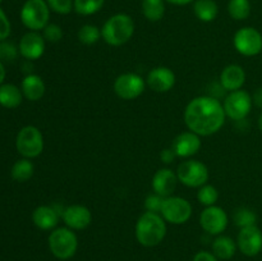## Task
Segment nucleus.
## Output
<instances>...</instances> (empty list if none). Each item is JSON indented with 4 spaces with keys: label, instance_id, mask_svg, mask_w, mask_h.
<instances>
[{
    "label": "nucleus",
    "instance_id": "37998d69",
    "mask_svg": "<svg viewBox=\"0 0 262 261\" xmlns=\"http://www.w3.org/2000/svg\"><path fill=\"white\" fill-rule=\"evenodd\" d=\"M2 2H3V0H0V4H2Z\"/></svg>",
    "mask_w": 262,
    "mask_h": 261
},
{
    "label": "nucleus",
    "instance_id": "aec40b11",
    "mask_svg": "<svg viewBox=\"0 0 262 261\" xmlns=\"http://www.w3.org/2000/svg\"><path fill=\"white\" fill-rule=\"evenodd\" d=\"M60 217L61 211H59L55 206H48V205L36 207L32 212L33 224L42 230L54 229L58 225Z\"/></svg>",
    "mask_w": 262,
    "mask_h": 261
},
{
    "label": "nucleus",
    "instance_id": "4be33fe9",
    "mask_svg": "<svg viewBox=\"0 0 262 261\" xmlns=\"http://www.w3.org/2000/svg\"><path fill=\"white\" fill-rule=\"evenodd\" d=\"M23 100L22 90L14 84H0V105L7 109H14L19 106Z\"/></svg>",
    "mask_w": 262,
    "mask_h": 261
},
{
    "label": "nucleus",
    "instance_id": "4c0bfd02",
    "mask_svg": "<svg viewBox=\"0 0 262 261\" xmlns=\"http://www.w3.org/2000/svg\"><path fill=\"white\" fill-rule=\"evenodd\" d=\"M160 158H161V160H163L165 164H170L171 161L174 160V158H177V156H176V154H174V151L171 150V147H170V148H165V150L161 151Z\"/></svg>",
    "mask_w": 262,
    "mask_h": 261
},
{
    "label": "nucleus",
    "instance_id": "5701e85b",
    "mask_svg": "<svg viewBox=\"0 0 262 261\" xmlns=\"http://www.w3.org/2000/svg\"><path fill=\"white\" fill-rule=\"evenodd\" d=\"M237 245L228 235H217L212 242V253L220 260H229L234 256Z\"/></svg>",
    "mask_w": 262,
    "mask_h": 261
},
{
    "label": "nucleus",
    "instance_id": "2f4dec72",
    "mask_svg": "<svg viewBox=\"0 0 262 261\" xmlns=\"http://www.w3.org/2000/svg\"><path fill=\"white\" fill-rule=\"evenodd\" d=\"M49 8L58 14H69L74 9V0H46Z\"/></svg>",
    "mask_w": 262,
    "mask_h": 261
},
{
    "label": "nucleus",
    "instance_id": "f3484780",
    "mask_svg": "<svg viewBox=\"0 0 262 261\" xmlns=\"http://www.w3.org/2000/svg\"><path fill=\"white\" fill-rule=\"evenodd\" d=\"M146 84L155 92H168L176 84V74L168 67H156L148 72Z\"/></svg>",
    "mask_w": 262,
    "mask_h": 261
},
{
    "label": "nucleus",
    "instance_id": "412c9836",
    "mask_svg": "<svg viewBox=\"0 0 262 261\" xmlns=\"http://www.w3.org/2000/svg\"><path fill=\"white\" fill-rule=\"evenodd\" d=\"M20 90H22L23 96L27 100H30V101H38L45 95V82L37 74H27L23 78Z\"/></svg>",
    "mask_w": 262,
    "mask_h": 261
},
{
    "label": "nucleus",
    "instance_id": "20e7f679",
    "mask_svg": "<svg viewBox=\"0 0 262 261\" xmlns=\"http://www.w3.org/2000/svg\"><path fill=\"white\" fill-rule=\"evenodd\" d=\"M49 248L56 258L68 260L76 255L78 238L71 228H56L49 235Z\"/></svg>",
    "mask_w": 262,
    "mask_h": 261
},
{
    "label": "nucleus",
    "instance_id": "f704fd0d",
    "mask_svg": "<svg viewBox=\"0 0 262 261\" xmlns=\"http://www.w3.org/2000/svg\"><path fill=\"white\" fill-rule=\"evenodd\" d=\"M18 50L13 44L2 42L0 44V61H13L17 58Z\"/></svg>",
    "mask_w": 262,
    "mask_h": 261
},
{
    "label": "nucleus",
    "instance_id": "a211bd4d",
    "mask_svg": "<svg viewBox=\"0 0 262 261\" xmlns=\"http://www.w3.org/2000/svg\"><path fill=\"white\" fill-rule=\"evenodd\" d=\"M178 182L179 181L176 171H173L169 168H163L159 169V170L154 174L151 186H152V189L155 193L160 194V196L163 197H169L173 196Z\"/></svg>",
    "mask_w": 262,
    "mask_h": 261
},
{
    "label": "nucleus",
    "instance_id": "79ce46f5",
    "mask_svg": "<svg viewBox=\"0 0 262 261\" xmlns=\"http://www.w3.org/2000/svg\"><path fill=\"white\" fill-rule=\"evenodd\" d=\"M258 127H260V130L262 132V113H261L260 118H258Z\"/></svg>",
    "mask_w": 262,
    "mask_h": 261
},
{
    "label": "nucleus",
    "instance_id": "ddd939ff",
    "mask_svg": "<svg viewBox=\"0 0 262 261\" xmlns=\"http://www.w3.org/2000/svg\"><path fill=\"white\" fill-rule=\"evenodd\" d=\"M238 247L248 257L258 255L262 250V232L257 225L241 228L238 234Z\"/></svg>",
    "mask_w": 262,
    "mask_h": 261
},
{
    "label": "nucleus",
    "instance_id": "0eeeda50",
    "mask_svg": "<svg viewBox=\"0 0 262 261\" xmlns=\"http://www.w3.org/2000/svg\"><path fill=\"white\" fill-rule=\"evenodd\" d=\"M176 173L178 181L191 188H197V187L200 188L209 181L207 166L201 161L193 160V159H188L179 164Z\"/></svg>",
    "mask_w": 262,
    "mask_h": 261
},
{
    "label": "nucleus",
    "instance_id": "f03ea898",
    "mask_svg": "<svg viewBox=\"0 0 262 261\" xmlns=\"http://www.w3.org/2000/svg\"><path fill=\"white\" fill-rule=\"evenodd\" d=\"M166 235V222L161 214L146 211L136 223V238L143 247L160 245Z\"/></svg>",
    "mask_w": 262,
    "mask_h": 261
},
{
    "label": "nucleus",
    "instance_id": "393cba45",
    "mask_svg": "<svg viewBox=\"0 0 262 261\" xmlns=\"http://www.w3.org/2000/svg\"><path fill=\"white\" fill-rule=\"evenodd\" d=\"M142 13L146 19L158 22L165 14V0H142Z\"/></svg>",
    "mask_w": 262,
    "mask_h": 261
},
{
    "label": "nucleus",
    "instance_id": "2eb2a0df",
    "mask_svg": "<svg viewBox=\"0 0 262 261\" xmlns=\"http://www.w3.org/2000/svg\"><path fill=\"white\" fill-rule=\"evenodd\" d=\"M61 219L66 227L73 230H82L91 224L92 214L91 210L83 205H71L64 207Z\"/></svg>",
    "mask_w": 262,
    "mask_h": 261
},
{
    "label": "nucleus",
    "instance_id": "a19ab883",
    "mask_svg": "<svg viewBox=\"0 0 262 261\" xmlns=\"http://www.w3.org/2000/svg\"><path fill=\"white\" fill-rule=\"evenodd\" d=\"M4 78H5V69H4V66H3V63L0 61V84L3 83Z\"/></svg>",
    "mask_w": 262,
    "mask_h": 261
},
{
    "label": "nucleus",
    "instance_id": "e433bc0d",
    "mask_svg": "<svg viewBox=\"0 0 262 261\" xmlns=\"http://www.w3.org/2000/svg\"><path fill=\"white\" fill-rule=\"evenodd\" d=\"M193 261H219L216 256L207 251H200L193 257Z\"/></svg>",
    "mask_w": 262,
    "mask_h": 261
},
{
    "label": "nucleus",
    "instance_id": "6e6552de",
    "mask_svg": "<svg viewBox=\"0 0 262 261\" xmlns=\"http://www.w3.org/2000/svg\"><path fill=\"white\" fill-rule=\"evenodd\" d=\"M192 211V205L188 200L179 196H169L164 199L160 214L165 222L181 225L191 219Z\"/></svg>",
    "mask_w": 262,
    "mask_h": 261
},
{
    "label": "nucleus",
    "instance_id": "4468645a",
    "mask_svg": "<svg viewBox=\"0 0 262 261\" xmlns=\"http://www.w3.org/2000/svg\"><path fill=\"white\" fill-rule=\"evenodd\" d=\"M200 137L201 136L196 135L192 130L179 133L171 143V150L174 151L177 158L189 159L191 156L196 155L201 148L202 142Z\"/></svg>",
    "mask_w": 262,
    "mask_h": 261
},
{
    "label": "nucleus",
    "instance_id": "7c9ffc66",
    "mask_svg": "<svg viewBox=\"0 0 262 261\" xmlns=\"http://www.w3.org/2000/svg\"><path fill=\"white\" fill-rule=\"evenodd\" d=\"M197 200L204 206H212L219 200V192L211 184H204L202 187H200L199 192H197Z\"/></svg>",
    "mask_w": 262,
    "mask_h": 261
},
{
    "label": "nucleus",
    "instance_id": "c9c22d12",
    "mask_svg": "<svg viewBox=\"0 0 262 261\" xmlns=\"http://www.w3.org/2000/svg\"><path fill=\"white\" fill-rule=\"evenodd\" d=\"M10 35V22L4 10L0 8V41H4Z\"/></svg>",
    "mask_w": 262,
    "mask_h": 261
},
{
    "label": "nucleus",
    "instance_id": "c85d7f7f",
    "mask_svg": "<svg viewBox=\"0 0 262 261\" xmlns=\"http://www.w3.org/2000/svg\"><path fill=\"white\" fill-rule=\"evenodd\" d=\"M77 36L83 45H94L101 38V30L95 25H84L79 28Z\"/></svg>",
    "mask_w": 262,
    "mask_h": 261
},
{
    "label": "nucleus",
    "instance_id": "c756f323",
    "mask_svg": "<svg viewBox=\"0 0 262 261\" xmlns=\"http://www.w3.org/2000/svg\"><path fill=\"white\" fill-rule=\"evenodd\" d=\"M105 0H74V10L81 15H92L104 7Z\"/></svg>",
    "mask_w": 262,
    "mask_h": 261
},
{
    "label": "nucleus",
    "instance_id": "9d476101",
    "mask_svg": "<svg viewBox=\"0 0 262 261\" xmlns=\"http://www.w3.org/2000/svg\"><path fill=\"white\" fill-rule=\"evenodd\" d=\"M235 50L245 56H255L262 51V35L253 27H243L233 37Z\"/></svg>",
    "mask_w": 262,
    "mask_h": 261
},
{
    "label": "nucleus",
    "instance_id": "cd10ccee",
    "mask_svg": "<svg viewBox=\"0 0 262 261\" xmlns=\"http://www.w3.org/2000/svg\"><path fill=\"white\" fill-rule=\"evenodd\" d=\"M233 220H234L235 225L239 228L251 227V225H256L257 222V215L255 211L248 207H238L233 215Z\"/></svg>",
    "mask_w": 262,
    "mask_h": 261
},
{
    "label": "nucleus",
    "instance_id": "423d86ee",
    "mask_svg": "<svg viewBox=\"0 0 262 261\" xmlns=\"http://www.w3.org/2000/svg\"><path fill=\"white\" fill-rule=\"evenodd\" d=\"M17 150L23 158H37L43 151V136L35 125H26L18 132L15 140Z\"/></svg>",
    "mask_w": 262,
    "mask_h": 261
},
{
    "label": "nucleus",
    "instance_id": "f8f14e48",
    "mask_svg": "<svg viewBox=\"0 0 262 261\" xmlns=\"http://www.w3.org/2000/svg\"><path fill=\"white\" fill-rule=\"evenodd\" d=\"M228 215L223 207L212 205L206 207L200 215V225L206 233L212 235H220L228 227Z\"/></svg>",
    "mask_w": 262,
    "mask_h": 261
},
{
    "label": "nucleus",
    "instance_id": "6ab92c4d",
    "mask_svg": "<svg viewBox=\"0 0 262 261\" xmlns=\"http://www.w3.org/2000/svg\"><path fill=\"white\" fill-rule=\"evenodd\" d=\"M220 84L228 92L242 90L246 82V72L238 64H229L220 73Z\"/></svg>",
    "mask_w": 262,
    "mask_h": 261
},
{
    "label": "nucleus",
    "instance_id": "39448f33",
    "mask_svg": "<svg viewBox=\"0 0 262 261\" xmlns=\"http://www.w3.org/2000/svg\"><path fill=\"white\" fill-rule=\"evenodd\" d=\"M50 8L46 0H27L20 10V20L31 31H41L49 25Z\"/></svg>",
    "mask_w": 262,
    "mask_h": 261
},
{
    "label": "nucleus",
    "instance_id": "9b49d317",
    "mask_svg": "<svg viewBox=\"0 0 262 261\" xmlns=\"http://www.w3.org/2000/svg\"><path fill=\"white\" fill-rule=\"evenodd\" d=\"M146 81L137 73H123L114 81V91L122 100H135L143 94Z\"/></svg>",
    "mask_w": 262,
    "mask_h": 261
},
{
    "label": "nucleus",
    "instance_id": "bb28decb",
    "mask_svg": "<svg viewBox=\"0 0 262 261\" xmlns=\"http://www.w3.org/2000/svg\"><path fill=\"white\" fill-rule=\"evenodd\" d=\"M228 13L235 20H245L251 14L250 0H229Z\"/></svg>",
    "mask_w": 262,
    "mask_h": 261
},
{
    "label": "nucleus",
    "instance_id": "473e14b6",
    "mask_svg": "<svg viewBox=\"0 0 262 261\" xmlns=\"http://www.w3.org/2000/svg\"><path fill=\"white\" fill-rule=\"evenodd\" d=\"M42 31L43 38L49 42H59L63 38V30L60 28V26L55 25V23H49Z\"/></svg>",
    "mask_w": 262,
    "mask_h": 261
},
{
    "label": "nucleus",
    "instance_id": "7ed1b4c3",
    "mask_svg": "<svg viewBox=\"0 0 262 261\" xmlns=\"http://www.w3.org/2000/svg\"><path fill=\"white\" fill-rule=\"evenodd\" d=\"M135 33V22L125 13L112 15L101 28V37L107 45L122 46L132 38Z\"/></svg>",
    "mask_w": 262,
    "mask_h": 261
},
{
    "label": "nucleus",
    "instance_id": "1a4fd4ad",
    "mask_svg": "<svg viewBox=\"0 0 262 261\" xmlns=\"http://www.w3.org/2000/svg\"><path fill=\"white\" fill-rule=\"evenodd\" d=\"M253 100L251 95L245 90H237V91L229 92L225 96L223 106H224L225 114L232 120H245L248 117L252 109Z\"/></svg>",
    "mask_w": 262,
    "mask_h": 261
},
{
    "label": "nucleus",
    "instance_id": "58836bf2",
    "mask_svg": "<svg viewBox=\"0 0 262 261\" xmlns=\"http://www.w3.org/2000/svg\"><path fill=\"white\" fill-rule=\"evenodd\" d=\"M252 100H253V102H255V104L257 105L258 107H262V87H261V89H258L257 91L255 92V95H253Z\"/></svg>",
    "mask_w": 262,
    "mask_h": 261
},
{
    "label": "nucleus",
    "instance_id": "f257e3e1",
    "mask_svg": "<svg viewBox=\"0 0 262 261\" xmlns=\"http://www.w3.org/2000/svg\"><path fill=\"white\" fill-rule=\"evenodd\" d=\"M225 110L220 100L212 96H197L184 110L187 128L199 136H211L219 132L225 123Z\"/></svg>",
    "mask_w": 262,
    "mask_h": 261
},
{
    "label": "nucleus",
    "instance_id": "ea45409f",
    "mask_svg": "<svg viewBox=\"0 0 262 261\" xmlns=\"http://www.w3.org/2000/svg\"><path fill=\"white\" fill-rule=\"evenodd\" d=\"M165 2L170 3V4H174V5H187L189 4V3L194 2V0H165Z\"/></svg>",
    "mask_w": 262,
    "mask_h": 261
},
{
    "label": "nucleus",
    "instance_id": "b1692460",
    "mask_svg": "<svg viewBox=\"0 0 262 261\" xmlns=\"http://www.w3.org/2000/svg\"><path fill=\"white\" fill-rule=\"evenodd\" d=\"M193 13L201 22H212L217 17L219 7L214 0H194Z\"/></svg>",
    "mask_w": 262,
    "mask_h": 261
},
{
    "label": "nucleus",
    "instance_id": "a878e982",
    "mask_svg": "<svg viewBox=\"0 0 262 261\" xmlns=\"http://www.w3.org/2000/svg\"><path fill=\"white\" fill-rule=\"evenodd\" d=\"M33 171H35V166H33L32 161H30V159L23 158L15 161L14 165L12 166L10 176L14 181L26 182L33 176Z\"/></svg>",
    "mask_w": 262,
    "mask_h": 261
},
{
    "label": "nucleus",
    "instance_id": "72a5a7b5",
    "mask_svg": "<svg viewBox=\"0 0 262 261\" xmlns=\"http://www.w3.org/2000/svg\"><path fill=\"white\" fill-rule=\"evenodd\" d=\"M165 197L160 196L158 193H151L146 197L145 200V209L146 211H151V212H158L160 214L161 212V207H163V202Z\"/></svg>",
    "mask_w": 262,
    "mask_h": 261
},
{
    "label": "nucleus",
    "instance_id": "dca6fc26",
    "mask_svg": "<svg viewBox=\"0 0 262 261\" xmlns=\"http://www.w3.org/2000/svg\"><path fill=\"white\" fill-rule=\"evenodd\" d=\"M19 53L27 60L40 59L45 53V38L37 31H30L19 41Z\"/></svg>",
    "mask_w": 262,
    "mask_h": 261
}]
</instances>
